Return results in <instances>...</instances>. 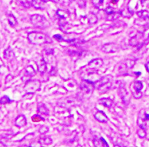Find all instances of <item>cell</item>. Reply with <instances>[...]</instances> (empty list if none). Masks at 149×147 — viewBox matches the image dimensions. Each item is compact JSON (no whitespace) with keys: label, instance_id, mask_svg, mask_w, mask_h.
Segmentation results:
<instances>
[{"label":"cell","instance_id":"cell-37","mask_svg":"<svg viewBox=\"0 0 149 147\" xmlns=\"http://www.w3.org/2000/svg\"><path fill=\"white\" fill-rule=\"evenodd\" d=\"M50 1H53V3H58L59 1H60V0H50Z\"/></svg>","mask_w":149,"mask_h":147},{"label":"cell","instance_id":"cell-3","mask_svg":"<svg viewBox=\"0 0 149 147\" xmlns=\"http://www.w3.org/2000/svg\"><path fill=\"white\" fill-rule=\"evenodd\" d=\"M40 86V82L38 80H30L25 85V90L28 93H34L36 90L39 89Z\"/></svg>","mask_w":149,"mask_h":147},{"label":"cell","instance_id":"cell-19","mask_svg":"<svg viewBox=\"0 0 149 147\" xmlns=\"http://www.w3.org/2000/svg\"><path fill=\"white\" fill-rule=\"evenodd\" d=\"M87 20H88L90 24H94V23L96 22V21H97V18H96V16L94 13H89L88 16H87Z\"/></svg>","mask_w":149,"mask_h":147},{"label":"cell","instance_id":"cell-5","mask_svg":"<svg viewBox=\"0 0 149 147\" xmlns=\"http://www.w3.org/2000/svg\"><path fill=\"white\" fill-rule=\"evenodd\" d=\"M78 104V100L76 98L68 97L66 98H63L61 100V105L65 107H69L75 106Z\"/></svg>","mask_w":149,"mask_h":147},{"label":"cell","instance_id":"cell-38","mask_svg":"<svg viewBox=\"0 0 149 147\" xmlns=\"http://www.w3.org/2000/svg\"><path fill=\"white\" fill-rule=\"evenodd\" d=\"M1 115H2V112L0 111V121H1L2 120V119H1Z\"/></svg>","mask_w":149,"mask_h":147},{"label":"cell","instance_id":"cell-12","mask_svg":"<svg viewBox=\"0 0 149 147\" xmlns=\"http://www.w3.org/2000/svg\"><path fill=\"white\" fill-rule=\"evenodd\" d=\"M15 57V55L11 49L10 47H8L7 49L5 50L4 51V58L7 59V60H12L13 58Z\"/></svg>","mask_w":149,"mask_h":147},{"label":"cell","instance_id":"cell-17","mask_svg":"<svg viewBox=\"0 0 149 147\" xmlns=\"http://www.w3.org/2000/svg\"><path fill=\"white\" fill-rule=\"evenodd\" d=\"M57 15L60 18H66L69 16V13L68 11L63 10V9H58L57 11Z\"/></svg>","mask_w":149,"mask_h":147},{"label":"cell","instance_id":"cell-10","mask_svg":"<svg viewBox=\"0 0 149 147\" xmlns=\"http://www.w3.org/2000/svg\"><path fill=\"white\" fill-rule=\"evenodd\" d=\"M94 117L97 119L98 121H99L100 122H107L108 120V118L107 115H105V113L104 112L101 111H98L96 112L94 115Z\"/></svg>","mask_w":149,"mask_h":147},{"label":"cell","instance_id":"cell-28","mask_svg":"<svg viewBox=\"0 0 149 147\" xmlns=\"http://www.w3.org/2000/svg\"><path fill=\"white\" fill-rule=\"evenodd\" d=\"M124 63L126 65L127 68H131L135 65V61L131 60V59H127V60L125 61Z\"/></svg>","mask_w":149,"mask_h":147},{"label":"cell","instance_id":"cell-24","mask_svg":"<svg viewBox=\"0 0 149 147\" xmlns=\"http://www.w3.org/2000/svg\"><path fill=\"white\" fill-rule=\"evenodd\" d=\"M12 102V100L9 99V98L7 96H3V97L0 99V104H1V105H4V104L9 103V102Z\"/></svg>","mask_w":149,"mask_h":147},{"label":"cell","instance_id":"cell-31","mask_svg":"<svg viewBox=\"0 0 149 147\" xmlns=\"http://www.w3.org/2000/svg\"><path fill=\"white\" fill-rule=\"evenodd\" d=\"M105 13H107V14L109 15V14H111V13L115 12V10H114V9L112 8L111 7L109 6V7H107V8L105 9Z\"/></svg>","mask_w":149,"mask_h":147},{"label":"cell","instance_id":"cell-7","mask_svg":"<svg viewBox=\"0 0 149 147\" xmlns=\"http://www.w3.org/2000/svg\"><path fill=\"white\" fill-rule=\"evenodd\" d=\"M142 83L140 81H136V82L133 83V88H134L135 92H133V94L135 98H137V94H139V95L142 96L140 90H142Z\"/></svg>","mask_w":149,"mask_h":147},{"label":"cell","instance_id":"cell-34","mask_svg":"<svg viewBox=\"0 0 149 147\" xmlns=\"http://www.w3.org/2000/svg\"><path fill=\"white\" fill-rule=\"evenodd\" d=\"M53 38H55L56 40H63V37L59 34H55V35L53 36Z\"/></svg>","mask_w":149,"mask_h":147},{"label":"cell","instance_id":"cell-32","mask_svg":"<svg viewBox=\"0 0 149 147\" xmlns=\"http://www.w3.org/2000/svg\"><path fill=\"white\" fill-rule=\"evenodd\" d=\"M48 129H49V128L47 126H42L39 129V131L40 134H45L47 131H48Z\"/></svg>","mask_w":149,"mask_h":147},{"label":"cell","instance_id":"cell-39","mask_svg":"<svg viewBox=\"0 0 149 147\" xmlns=\"http://www.w3.org/2000/svg\"><path fill=\"white\" fill-rule=\"evenodd\" d=\"M148 64H149V63H148H148H147V64L146 65V67L147 71H149V69H148Z\"/></svg>","mask_w":149,"mask_h":147},{"label":"cell","instance_id":"cell-35","mask_svg":"<svg viewBox=\"0 0 149 147\" xmlns=\"http://www.w3.org/2000/svg\"><path fill=\"white\" fill-rule=\"evenodd\" d=\"M122 89H123V92H126V90H125V88H123H123H122ZM121 92H123L122 91H121ZM127 94V93H126ZM126 94H121V96H122V97L123 98V97H124V96H125V98H126Z\"/></svg>","mask_w":149,"mask_h":147},{"label":"cell","instance_id":"cell-40","mask_svg":"<svg viewBox=\"0 0 149 147\" xmlns=\"http://www.w3.org/2000/svg\"><path fill=\"white\" fill-rule=\"evenodd\" d=\"M146 1V0H140L141 3H144V1Z\"/></svg>","mask_w":149,"mask_h":147},{"label":"cell","instance_id":"cell-6","mask_svg":"<svg viewBox=\"0 0 149 147\" xmlns=\"http://www.w3.org/2000/svg\"><path fill=\"white\" fill-rule=\"evenodd\" d=\"M117 46L113 43L105 44L102 47V51L105 52V53H114V52L117 51Z\"/></svg>","mask_w":149,"mask_h":147},{"label":"cell","instance_id":"cell-1","mask_svg":"<svg viewBox=\"0 0 149 147\" xmlns=\"http://www.w3.org/2000/svg\"><path fill=\"white\" fill-rule=\"evenodd\" d=\"M28 38L29 41L34 45H42L52 42L51 38L49 36L38 32H30L28 35Z\"/></svg>","mask_w":149,"mask_h":147},{"label":"cell","instance_id":"cell-4","mask_svg":"<svg viewBox=\"0 0 149 147\" xmlns=\"http://www.w3.org/2000/svg\"><path fill=\"white\" fill-rule=\"evenodd\" d=\"M94 82H90V80H84V82H82L80 85V89L82 90L84 93L88 94L92 92V89H93Z\"/></svg>","mask_w":149,"mask_h":147},{"label":"cell","instance_id":"cell-18","mask_svg":"<svg viewBox=\"0 0 149 147\" xmlns=\"http://www.w3.org/2000/svg\"><path fill=\"white\" fill-rule=\"evenodd\" d=\"M111 83L110 82H108L107 83H105V84L102 85V86H100L99 88H98V89L100 92H105L106 91H107L110 88H111Z\"/></svg>","mask_w":149,"mask_h":147},{"label":"cell","instance_id":"cell-25","mask_svg":"<svg viewBox=\"0 0 149 147\" xmlns=\"http://www.w3.org/2000/svg\"><path fill=\"white\" fill-rule=\"evenodd\" d=\"M92 4L96 8H99L103 3L104 0H92Z\"/></svg>","mask_w":149,"mask_h":147},{"label":"cell","instance_id":"cell-41","mask_svg":"<svg viewBox=\"0 0 149 147\" xmlns=\"http://www.w3.org/2000/svg\"><path fill=\"white\" fill-rule=\"evenodd\" d=\"M41 1H43V2H47V1H49V0H41Z\"/></svg>","mask_w":149,"mask_h":147},{"label":"cell","instance_id":"cell-13","mask_svg":"<svg viewBox=\"0 0 149 147\" xmlns=\"http://www.w3.org/2000/svg\"><path fill=\"white\" fill-rule=\"evenodd\" d=\"M30 3H31V5L35 7L36 9H42L44 8V2L41 0H32V2H30Z\"/></svg>","mask_w":149,"mask_h":147},{"label":"cell","instance_id":"cell-8","mask_svg":"<svg viewBox=\"0 0 149 147\" xmlns=\"http://www.w3.org/2000/svg\"><path fill=\"white\" fill-rule=\"evenodd\" d=\"M102 64H103V61H102L101 59H94L93 60L90 61L88 63V65L90 68L95 69L102 66Z\"/></svg>","mask_w":149,"mask_h":147},{"label":"cell","instance_id":"cell-29","mask_svg":"<svg viewBox=\"0 0 149 147\" xmlns=\"http://www.w3.org/2000/svg\"><path fill=\"white\" fill-rule=\"evenodd\" d=\"M18 1H20L21 5L25 7H29L31 5V3L29 2L28 0H18Z\"/></svg>","mask_w":149,"mask_h":147},{"label":"cell","instance_id":"cell-14","mask_svg":"<svg viewBox=\"0 0 149 147\" xmlns=\"http://www.w3.org/2000/svg\"><path fill=\"white\" fill-rule=\"evenodd\" d=\"M100 102L103 105L106 107H111L113 106V102L111 98H101L100 100Z\"/></svg>","mask_w":149,"mask_h":147},{"label":"cell","instance_id":"cell-11","mask_svg":"<svg viewBox=\"0 0 149 147\" xmlns=\"http://www.w3.org/2000/svg\"><path fill=\"white\" fill-rule=\"evenodd\" d=\"M15 124L18 127H23L26 124V119L24 115H20L16 119Z\"/></svg>","mask_w":149,"mask_h":147},{"label":"cell","instance_id":"cell-26","mask_svg":"<svg viewBox=\"0 0 149 147\" xmlns=\"http://www.w3.org/2000/svg\"><path fill=\"white\" fill-rule=\"evenodd\" d=\"M119 71H120V73L121 74H125L127 72V67L126 66V65L125 64V63L123 62L121 63V64L119 65Z\"/></svg>","mask_w":149,"mask_h":147},{"label":"cell","instance_id":"cell-30","mask_svg":"<svg viewBox=\"0 0 149 147\" xmlns=\"http://www.w3.org/2000/svg\"><path fill=\"white\" fill-rule=\"evenodd\" d=\"M138 135L140 137V138H144V137L146 136V131H145V129L142 128L139 129L138 130Z\"/></svg>","mask_w":149,"mask_h":147},{"label":"cell","instance_id":"cell-43","mask_svg":"<svg viewBox=\"0 0 149 147\" xmlns=\"http://www.w3.org/2000/svg\"><path fill=\"white\" fill-rule=\"evenodd\" d=\"M117 0H113V3H116V2H117Z\"/></svg>","mask_w":149,"mask_h":147},{"label":"cell","instance_id":"cell-23","mask_svg":"<svg viewBox=\"0 0 149 147\" xmlns=\"http://www.w3.org/2000/svg\"><path fill=\"white\" fill-rule=\"evenodd\" d=\"M121 15V11H118V12H114L111 14H109V16L107 17V19L109 20H115V19H117L118 17L120 16Z\"/></svg>","mask_w":149,"mask_h":147},{"label":"cell","instance_id":"cell-16","mask_svg":"<svg viewBox=\"0 0 149 147\" xmlns=\"http://www.w3.org/2000/svg\"><path fill=\"white\" fill-rule=\"evenodd\" d=\"M7 20H8V22L9 25L12 27L16 26L17 24H18V21H17L16 17L13 16L12 14L9 15L8 17H7Z\"/></svg>","mask_w":149,"mask_h":147},{"label":"cell","instance_id":"cell-42","mask_svg":"<svg viewBox=\"0 0 149 147\" xmlns=\"http://www.w3.org/2000/svg\"><path fill=\"white\" fill-rule=\"evenodd\" d=\"M136 74H137L138 76H139V75H140V72H139V71H138V73H136Z\"/></svg>","mask_w":149,"mask_h":147},{"label":"cell","instance_id":"cell-36","mask_svg":"<svg viewBox=\"0 0 149 147\" xmlns=\"http://www.w3.org/2000/svg\"><path fill=\"white\" fill-rule=\"evenodd\" d=\"M145 119L148 121V114L147 113H145Z\"/></svg>","mask_w":149,"mask_h":147},{"label":"cell","instance_id":"cell-2","mask_svg":"<svg viewBox=\"0 0 149 147\" xmlns=\"http://www.w3.org/2000/svg\"><path fill=\"white\" fill-rule=\"evenodd\" d=\"M30 20L34 26L37 28H45L49 26V23L44 16L38 14H34L30 17Z\"/></svg>","mask_w":149,"mask_h":147},{"label":"cell","instance_id":"cell-15","mask_svg":"<svg viewBox=\"0 0 149 147\" xmlns=\"http://www.w3.org/2000/svg\"><path fill=\"white\" fill-rule=\"evenodd\" d=\"M38 112L42 115H48L49 114V109L46 107V106L44 104H40L38 107Z\"/></svg>","mask_w":149,"mask_h":147},{"label":"cell","instance_id":"cell-33","mask_svg":"<svg viewBox=\"0 0 149 147\" xmlns=\"http://www.w3.org/2000/svg\"><path fill=\"white\" fill-rule=\"evenodd\" d=\"M78 3L79 6L80 7H85V1L84 0H79L78 1Z\"/></svg>","mask_w":149,"mask_h":147},{"label":"cell","instance_id":"cell-20","mask_svg":"<svg viewBox=\"0 0 149 147\" xmlns=\"http://www.w3.org/2000/svg\"><path fill=\"white\" fill-rule=\"evenodd\" d=\"M137 15H138L140 18H142L143 19H147L148 18L149 13L148 11L146 10H141L137 12Z\"/></svg>","mask_w":149,"mask_h":147},{"label":"cell","instance_id":"cell-9","mask_svg":"<svg viewBox=\"0 0 149 147\" xmlns=\"http://www.w3.org/2000/svg\"><path fill=\"white\" fill-rule=\"evenodd\" d=\"M109 76H105V77H102L101 78L96 81V82H94V84H93L94 88H99L100 86H102V85L105 84V83L109 82L110 78H109Z\"/></svg>","mask_w":149,"mask_h":147},{"label":"cell","instance_id":"cell-44","mask_svg":"<svg viewBox=\"0 0 149 147\" xmlns=\"http://www.w3.org/2000/svg\"><path fill=\"white\" fill-rule=\"evenodd\" d=\"M1 146V145H0V146Z\"/></svg>","mask_w":149,"mask_h":147},{"label":"cell","instance_id":"cell-27","mask_svg":"<svg viewBox=\"0 0 149 147\" xmlns=\"http://www.w3.org/2000/svg\"><path fill=\"white\" fill-rule=\"evenodd\" d=\"M46 70H47V64H46V63L44 61V62L38 67V71H39V72L40 74H42L45 72Z\"/></svg>","mask_w":149,"mask_h":147},{"label":"cell","instance_id":"cell-22","mask_svg":"<svg viewBox=\"0 0 149 147\" xmlns=\"http://www.w3.org/2000/svg\"><path fill=\"white\" fill-rule=\"evenodd\" d=\"M26 71L27 74L30 76H32L33 75L35 74V70H34V67L31 66V65H28V66L26 67Z\"/></svg>","mask_w":149,"mask_h":147},{"label":"cell","instance_id":"cell-21","mask_svg":"<svg viewBox=\"0 0 149 147\" xmlns=\"http://www.w3.org/2000/svg\"><path fill=\"white\" fill-rule=\"evenodd\" d=\"M39 143H43V144H51L52 140L51 138L49 136H44L40 138Z\"/></svg>","mask_w":149,"mask_h":147}]
</instances>
